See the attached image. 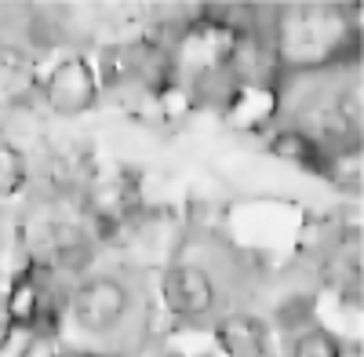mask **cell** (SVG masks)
Segmentation results:
<instances>
[{
    "label": "cell",
    "instance_id": "6da1fadb",
    "mask_svg": "<svg viewBox=\"0 0 364 357\" xmlns=\"http://www.w3.org/2000/svg\"><path fill=\"white\" fill-rule=\"evenodd\" d=\"M226 281L230 277L215 259L208 262L186 252L164 270V281H161L164 307L190 324L215 321L226 310Z\"/></svg>",
    "mask_w": 364,
    "mask_h": 357
},
{
    "label": "cell",
    "instance_id": "7a4b0ae2",
    "mask_svg": "<svg viewBox=\"0 0 364 357\" xmlns=\"http://www.w3.org/2000/svg\"><path fill=\"white\" fill-rule=\"evenodd\" d=\"M44 99L58 113H84L99 99V73L87 58H66L44 80Z\"/></svg>",
    "mask_w": 364,
    "mask_h": 357
},
{
    "label": "cell",
    "instance_id": "3957f363",
    "mask_svg": "<svg viewBox=\"0 0 364 357\" xmlns=\"http://www.w3.org/2000/svg\"><path fill=\"white\" fill-rule=\"evenodd\" d=\"M215 343L226 357H269L266 321L240 307H226L215 317Z\"/></svg>",
    "mask_w": 364,
    "mask_h": 357
},
{
    "label": "cell",
    "instance_id": "277c9868",
    "mask_svg": "<svg viewBox=\"0 0 364 357\" xmlns=\"http://www.w3.org/2000/svg\"><path fill=\"white\" fill-rule=\"evenodd\" d=\"M269 154L277 161H288V164H299V168H310V171H321L324 168V150L295 124H281L273 128L269 135Z\"/></svg>",
    "mask_w": 364,
    "mask_h": 357
},
{
    "label": "cell",
    "instance_id": "5b68a950",
    "mask_svg": "<svg viewBox=\"0 0 364 357\" xmlns=\"http://www.w3.org/2000/svg\"><path fill=\"white\" fill-rule=\"evenodd\" d=\"M29 183V157L18 150V142L0 139V197H15Z\"/></svg>",
    "mask_w": 364,
    "mask_h": 357
},
{
    "label": "cell",
    "instance_id": "8992f818",
    "mask_svg": "<svg viewBox=\"0 0 364 357\" xmlns=\"http://www.w3.org/2000/svg\"><path fill=\"white\" fill-rule=\"evenodd\" d=\"M288 357H343V343L321 324H306V329L291 332Z\"/></svg>",
    "mask_w": 364,
    "mask_h": 357
}]
</instances>
